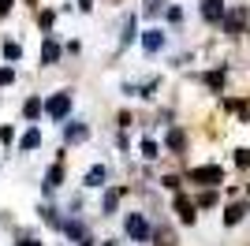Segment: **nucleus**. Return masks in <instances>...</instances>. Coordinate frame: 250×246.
<instances>
[{
	"label": "nucleus",
	"instance_id": "aec40b11",
	"mask_svg": "<svg viewBox=\"0 0 250 246\" xmlns=\"http://www.w3.org/2000/svg\"><path fill=\"white\" fill-rule=\"evenodd\" d=\"M15 79V71H11V67H0V86H4V82H11Z\"/></svg>",
	"mask_w": 250,
	"mask_h": 246
},
{
	"label": "nucleus",
	"instance_id": "9d476101",
	"mask_svg": "<svg viewBox=\"0 0 250 246\" xmlns=\"http://www.w3.org/2000/svg\"><path fill=\"white\" fill-rule=\"evenodd\" d=\"M22 116H26V120H38V116H42V101H38V97H30V101L22 104Z\"/></svg>",
	"mask_w": 250,
	"mask_h": 246
},
{
	"label": "nucleus",
	"instance_id": "9b49d317",
	"mask_svg": "<svg viewBox=\"0 0 250 246\" xmlns=\"http://www.w3.org/2000/svg\"><path fill=\"white\" fill-rule=\"evenodd\" d=\"M38 142H42V134L34 131V127H30V131H26V134H22V138H19V145H22V149H26V153H30V149H34V145H38Z\"/></svg>",
	"mask_w": 250,
	"mask_h": 246
},
{
	"label": "nucleus",
	"instance_id": "f257e3e1",
	"mask_svg": "<svg viewBox=\"0 0 250 246\" xmlns=\"http://www.w3.org/2000/svg\"><path fill=\"white\" fill-rule=\"evenodd\" d=\"M45 112H49L52 120H63V116L71 112V93H67V90H60V93H52L49 101H45Z\"/></svg>",
	"mask_w": 250,
	"mask_h": 246
},
{
	"label": "nucleus",
	"instance_id": "39448f33",
	"mask_svg": "<svg viewBox=\"0 0 250 246\" xmlns=\"http://www.w3.org/2000/svg\"><path fill=\"white\" fill-rule=\"evenodd\" d=\"M202 15H206L209 22H217L220 15H224V4H220V0H202Z\"/></svg>",
	"mask_w": 250,
	"mask_h": 246
},
{
	"label": "nucleus",
	"instance_id": "ddd939ff",
	"mask_svg": "<svg viewBox=\"0 0 250 246\" xmlns=\"http://www.w3.org/2000/svg\"><path fill=\"white\" fill-rule=\"evenodd\" d=\"M243 213H247V205H231L228 213H224V224H239V220H243Z\"/></svg>",
	"mask_w": 250,
	"mask_h": 246
},
{
	"label": "nucleus",
	"instance_id": "b1692460",
	"mask_svg": "<svg viewBox=\"0 0 250 246\" xmlns=\"http://www.w3.org/2000/svg\"><path fill=\"white\" fill-rule=\"evenodd\" d=\"M90 4H94V0H79V8H83V11H90Z\"/></svg>",
	"mask_w": 250,
	"mask_h": 246
},
{
	"label": "nucleus",
	"instance_id": "4468645a",
	"mask_svg": "<svg viewBox=\"0 0 250 246\" xmlns=\"http://www.w3.org/2000/svg\"><path fill=\"white\" fill-rule=\"evenodd\" d=\"M120 194H124V190H108V194H104V213H112V209H116Z\"/></svg>",
	"mask_w": 250,
	"mask_h": 246
},
{
	"label": "nucleus",
	"instance_id": "6e6552de",
	"mask_svg": "<svg viewBox=\"0 0 250 246\" xmlns=\"http://www.w3.org/2000/svg\"><path fill=\"white\" fill-rule=\"evenodd\" d=\"M142 45H146V52H157L161 45H165V38H161V30H146V38H142Z\"/></svg>",
	"mask_w": 250,
	"mask_h": 246
},
{
	"label": "nucleus",
	"instance_id": "423d86ee",
	"mask_svg": "<svg viewBox=\"0 0 250 246\" xmlns=\"http://www.w3.org/2000/svg\"><path fill=\"white\" fill-rule=\"evenodd\" d=\"M176 213H179L183 224H194V205H190L187 198H176Z\"/></svg>",
	"mask_w": 250,
	"mask_h": 246
},
{
	"label": "nucleus",
	"instance_id": "f3484780",
	"mask_svg": "<svg viewBox=\"0 0 250 246\" xmlns=\"http://www.w3.org/2000/svg\"><path fill=\"white\" fill-rule=\"evenodd\" d=\"M142 157H149V161L157 157V142H153V138H146V142H142Z\"/></svg>",
	"mask_w": 250,
	"mask_h": 246
},
{
	"label": "nucleus",
	"instance_id": "5701e85b",
	"mask_svg": "<svg viewBox=\"0 0 250 246\" xmlns=\"http://www.w3.org/2000/svg\"><path fill=\"white\" fill-rule=\"evenodd\" d=\"M11 11V0H0V15H8Z\"/></svg>",
	"mask_w": 250,
	"mask_h": 246
},
{
	"label": "nucleus",
	"instance_id": "dca6fc26",
	"mask_svg": "<svg viewBox=\"0 0 250 246\" xmlns=\"http://www.w3.org/2000/svg\"><path fill=\"white\" fill-rule=\"evenodd\" d=\"M239 26H243V11H235V15H228V30H231V34H239Z\"/></svg>",
	"mask_w": 250,
	"mask_h": 246
},
{
	"label": "nucleus",
	"instance_id": "f03ea898",
	"mask_svg": "<svg viewBox=\"0 0 250 246\" xmlns=\"http://www.w3.org/2000/svg\"><path fill=\"white\" fill-rule=\"evenodd\" d=\"M220 179H224V172H220L217 164H209V168H190V183H206V186H217Z\"/></svg>",
	"mask_w": 250,
	"mask_h": 246
},
{
	"label": "nucleus",
	"instance_id": "20e7f679",
	"mask_svg": "<svg viewBox=\"0 0 250 246\" xmlns=\"http://www.w3.org/2000/svg\"><path fill=\"white\" fill-rule=\"evenodd\" d=\"M83 138H90V123H67L63 127V142H83Z\"/></svg>",
	"mask_w": 250,
	"mask_h": 246
},
{
	"label": "nucleus",
	"instance_id": "2eb2a0df",
	"mask_svg": "<svg viewBox=\"0 0 250 246\" xmlns=\"http://www.w3.org/2000/svg\"><path fill=\"white\" fill-rule=\"evenodd\" d=\"M168 145H172V149H183V145H187L183 131H172V134H168Z\"/></svg>",
	"mask_w": 250,
	"mask_h": 246
},
{
	"label": "nucleus",
	"instance_id": "393cba45",
	"mask_svg": "<svg viewBox=\"0 0 250 246\" xmlns=\"http://www.w3.org/2000/svg\"><path fill=\"white\" fill-rule=\"evenodd\" d=\"M19 246H38V243H34V239H22V243Z\"/></svg>",
	"mask_w": 250,
	"mask_h": 246
},
{
	"label": "nucleus",
	"instance_id": "412c9836",
	"mask_svg": "<svg viewBox=\"0 0 250 246\" xmlns=\"http://www.w3.org/2000/svg\"><path fill=\"white\" fill-rule=\"evenodd\" d=\"M157 239H161V246H176L172 243V231H157Z\"/></svg>",
	"mask_w": 250,
	"mask_h": 246
},
{
	"label": "nucleus",
	"instance_id": "a211bd4d",
	"mask_svg": "<svg viewBox=\"0 0 250 246\" xmlns=\"http://www.w3.org/2000/svg\"><path fill=\"white\" fill-rule=\"evenodd\" d=\"M4 56H8V60H19V45H15V41H8V45H4Z\"/></svg>",
	"mask_w": 250,
	"mask_h": 246
},
{
	"label": "nucleus",
	"instance_id": "1a4fd4ad",
	"mask_svg": "<svg viewBox=\"0 0 250 246\" xmlns=\"http://www.w3.org/2000/svg\"><path fill=\"white\" fill-rule=\"evenodd\" d=\"M56 56H60V45L49 38V41H45V49H42V60L45 63H56Z\"/></svg>",
	"mask_w": 250,
	"mask_h": 246
},
{
	"label": "nucleus",
	"instance_id": "0eeeda50",
	"mask_svg": "<svg viewBox=\"0 0 250 246\" xmlns=\"http://www.w3.org/2000/svg\"><path fill=\"white\" fill-rule=\"evenodd\" d=\"M60 183H63V164H52L49 175H45V190H56Z\"/></svg>",
	"mask_w": 250,
	"mask_h": 246
},
{
	"label": "nucleus",
	"instance_id": "4be33fe9",
	"mask_svg": "<svg viewBox=\"0 0 250 246\" xmlns=\"http://www.w3.org/2000/svg\"><path fill=\"white\" fill-rule=\"evenodd\" d=\"M235 164H250V153H247V149H239V153H235Z\"/></svg>",
	"mask_w": 250,
	"mask_h": 246
},
{
	"label": "nucleus",
	"instance_id": "6ab92c4d",
	"mask_svg": "<svg viewBox=\"0 0 250 246\" xmlns=\"http://www.w3.org/2000/svg\"><path fill=\"white\" fill-rule=\"evenodd\" d=\"M52 19H56L52 11H42V15H38V22H42V30H49V26H52Z\"/></svg>",
	"mask_w": 250,
	"mask_h": 246
},
{
	"label": "nucleus",
	"instance_id": "f8f14e48",
	"mask_svg": "<svg viewBox=\"0 0 250 246\" xmlns=\"http://www.w3.org/2000/svg\"><path fill=\"white\" fill-rule=\"evenodd\" d=\"M101 183H104V168L97 164V168H90V172H86V186H101Z\"/></svg>",
	"mask_w": 250,
	"mask_h": 246
},
{
	"label": "nucleus",
	"instance_id": "7ed1b4c3",
	"mask_svg": "<svg viewBox=\"0 0 250 246\" xmlns=\"http://www.w3.org/2000/svg\"><path fill=\"white\" fill-rule=\"evenodd\" d=\"M127 235L138 239V243H146V239H149V224H146V216H138V213L127 216Z\"/></svg>",
	"mask_w": 250,
	"mask_h": 246
}]
</instances>
